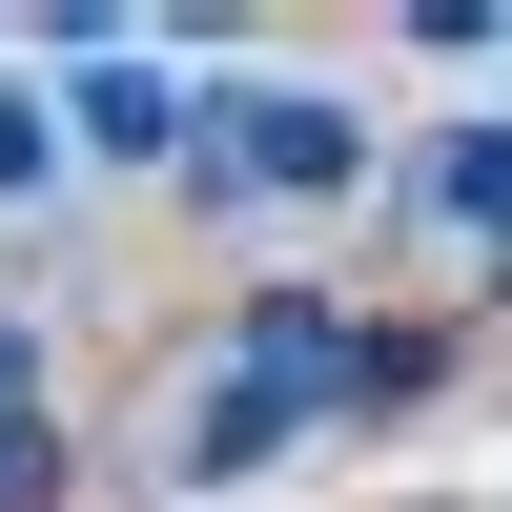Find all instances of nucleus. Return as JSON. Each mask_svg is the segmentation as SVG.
Instances as JSON below:
<instances>
[{
	"instance_id": "obj_6",
	"label": "nucleus",
	"mask_w": 512,
	"mask_h": 512,
	"mask_svg": "<svg viewBox=\"0 0 512 512\" xmlns=\"http://www.w3.org/2000/svg\"><path fill=\"white\" fill-rule=\"evenodd\" d=\"M21 205H62V103L0 62V226H21Z\"/></svg>"
},
{
	"instance_id": "obj_1",
	"label": "nucleus",
	"mask_w": 512,
	"mask_h": 512,
	"mask_svg": "<svg viewBox=\"0 0 512 512\" xmlns=\"http://www.w3.org/2000/svg\"><path fill=\"white\" fill-rule=\"evenodd\" d=\"M328 349H349V308H328V287H267V308H246V349H226V390L185 410V492L308 451V431H328Z\"/></svg>"
},
{
	"instance_id": "obj_5",
	"label": "nucleus",
	"mask_w": 512,
	"mask_h": 512,
	"mask_svg": "<svg viewBox=\"0 0 512 512\" xmlns=\"http://www.w3.org/2000/svg\"><path fill=\"white\" fill-rule=\"evenodd\" d=\"M431 390H451V328H410V308L328 349V431H390V410H431Z\"/></svg>"
},
{
	"instance_id": "obj_9",
	"label": "nucleus",
	"mask_w": 512,
	"mask_h": 512,
	"mask_svg": "<svg viewBox=\"0 0 512 512\" xmlns=\"http://www.w3.org/2000/svg\"><path fill=\"white\" fill-rule=\"evenodd\" d=\"M41 369H62V349H41V308H0V431H41Z\"/></svg>"
},
{
	"instance_id": "obj_7",
	"label": "nucleus",
	"mask_w": 512,
	"mask_h": 512,
	"mask_svg": "<svg viewBox=\"0 0 512 512\" xmlns=\"http://www.w3.org/2000/svg\"><path fill=\"white\" fill-rule=\"evenodd\" d=\"M82 492V431H62V410H41V431H0V512H62Z\"/></svg>"
},
{
	"instance_id": "obj_8",
	"label": "nucleus",
	"mask_w": 512,
	"mask_h": 512,
	"mask_svg": "<svg viewBox=\"0 0 512 512\" xmlns=\"http://www.w3.org/2000/svg\"><path fill=\"white\" fill-rule=\"evenodd\" d=\"M390 41H431V62H512V0H410Z\"/></svg>"
},
{
	"instance_id": "obj_2",
	"label": "nucleus",
	"mask_w": 512,
	"mask_h": 512,
	"mask_svg": "<svg viewBox=\"0 0 512 512\" xmlns=\"http://www.w3.org/2000/svg\"><path fill=\"white\" fill-rule=\"evenodd\" d=\"M185 185L205 205H246V185L267 205H349L369 185V123L328 103V82H246V103H185Z\"/></svg>"
},
{
	"instance_id": "obj_3",
	"label": "nucleus",
	"mask_w": 512,
	"mask_h": 512,
	"mask_svg": "<svg viewBox=\"0 0 512 512\" xmlns=\"http://www.w3.org/2000/svg\"><path fill=\"white\" fill-rule=\"evenodd\" d=\"M21 41L62 62V144H82V164H164V144H185V82L144 62V21L62 0V21H21Z\"/></svg>"
},
{
	"instance_id": "obj_4",
	"label": "nucleus",
	"mask_w": 512,
	"mask_h": 512,
	"mask_svg": "<svg viewBox=\"0 0 512 512\" xmlns=\"http://www.w3.org/2000/svg\"><path fill=\"white\" fill-rule=\"evenodd\" d=\"M410 226L431 246H512V123H431L410 144Z\"/></svg>"
}]
</instances>
